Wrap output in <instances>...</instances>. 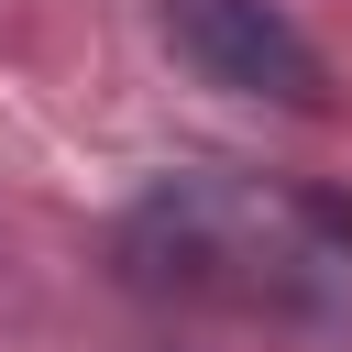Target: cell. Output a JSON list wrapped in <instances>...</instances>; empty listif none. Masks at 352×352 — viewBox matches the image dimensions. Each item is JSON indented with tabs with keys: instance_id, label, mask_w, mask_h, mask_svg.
Masks as SVG:
<instances>
[{
	"instance_id": "1",
	"label": "cell",
	"mask_w": 352,
	"mask_h": 352,
	"mask_svg": "<svg viewBox=\"0 0 352 352\" xmlns=\"http://www.w3.org/2000/svg\"><path fill=\"white\" fill-rule=\"evenodd\" d=\"M154 22L187 55V77L231 88V99H264V110H319L330 99V66H319V44L297 33L286 0H154Z\"/></svg>"
}]
</instances>
